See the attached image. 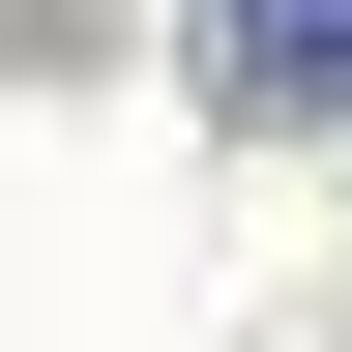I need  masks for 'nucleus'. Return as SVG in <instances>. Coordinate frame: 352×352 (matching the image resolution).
<instances>
[{"label": "nucleus", "instance_id": "1", "mask_svg": "<svg viewBox=\"0 0 352 352\" xmlns=\"http://www.w3.org/2000/svg\"><path fill=\"white\" fill-rule=\"evenodd\" d=\"M206 88L235 118H352V0H206Z\"/></svg>", "mask_w": 352, "mask_h": 352}]
</instances>
